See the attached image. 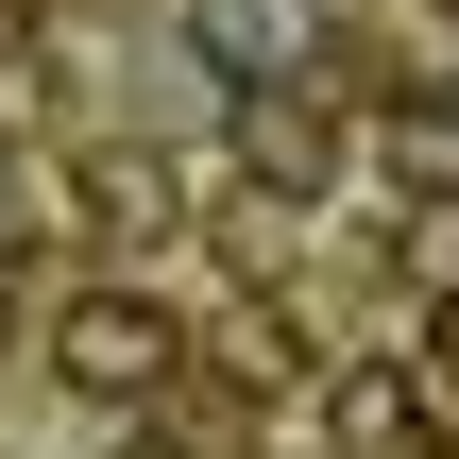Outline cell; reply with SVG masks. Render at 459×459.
Masks as SVG:
<instances>
[{"mask_svg": "<svg viewBox=\"0 0 459 459\" xmlns=\"http://www.w3.org/2000/svg\"><path fill=\"white\" fill-rule=\"evenodd\" d=\"M187 34H204L238 85H307V68H324V0H187Z\"/></svg>", "mask_w": 459, "mask_h": 459, "instance_id": "obj_2", "label": "cell"}, {"mask_svg": "<svg viewBox=\"0 0 459 459\" xmlns=\"http://www.w3.org/2000/svg\"><path fill=\"white\" fill-rule=\"evenodd\" d=\"M426 358H443V392H459V307H443V341H426Z\"/></svg>", "mask_w": 459, "mask_h": 459, "instance_id": "obj_5", "label": "cell"}, {"mask_svg": "<svg viewBox=\"0 0 459 459\" xmlns=\"http://www.w3.org/2000/svg\"><path fill=\"white\" fill-rule=\"evenodd\" d=\"M238 153H255V170H273V187H324V136H307V119H290V102H255V119H238Z\"/></svg>", "mask_w": 459, "mask_h": 459, "instance_id": "obj_4", "label": "cell"}, {"mask_svg": "<svg viewBox=\"0 0 459 459\" xmlns=\"http://www.w3.org/2000/svg\"><path fill=\"white\" fill-rule=\"evenodd\" d=\"M341 443L358 459H426V392L409 375H341Z\"/></svg>", "mask_w": 459, "mask_h": 459, "instance_id": "obj_3", "label": "cell"}, {"mask_svg": "<svg viewBox=\"0 0 459 459\" xmlns=\"http://www.w3.org/2000/svg\"><path fill=\"white\" fill-rule=\"evenodd\" d=\"M0 221H17V204H0Z\"/></svg>", "mask_w": 459, "mask_h": 459, "instance_id": "obj_6", "label": "cell"}, {"mask_svg": "<svg viewBox=\"0 0 459 459\" xmlns=\"http://www.w3.org/2000/svg\"><path fill=\"white\" fill-rule=\"evenodd\" d=\"M51 358H68V392H119V409H136V392H170V307H136V290H85Z\"/></svg>", "mask_w": 459, "mask_h": 459, "instance_id": "obj_1", "label": "cell"}]
</instances>
